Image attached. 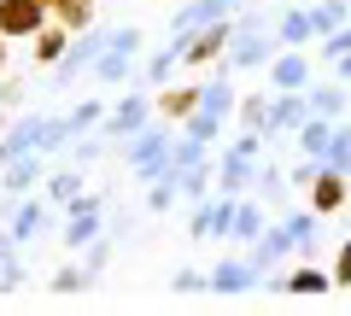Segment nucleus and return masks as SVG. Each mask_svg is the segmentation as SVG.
Listing matches in <instances>:
<instances>
[{
	"label": "nucleus",
	"mask_w": 351,
	"mask_h": 316,
	"mask_svg": "<svg viewBox=\"0 0 351 316\" xmlns=\"http://www.w3.org/2000/svg\"><path fill=\"white\" fill-rule=\"evenodd\" d=\"M299 76H304V64H299V59H281V71H276V82H281V88H293Z\"/></svg>",
	"instance_id": "obj_16"
},
{
	"label": "nucleus",
	"mask_w": 351,
	"mask_h": 316,
	"mask_svg": "<svg viewBox=\"0 0 351 316\" xmlns=\"http://www.w3.org/2000/svg\"><path fill=\"white\" fill-rule=\"evenodd\" d=\"M276 123H304V106L299 100H276Z\"/></svg>",
	"instance_id": "obj_15"
},
{
	"label": "nucleus",
	"mask_w": 351,
	"mask_h": 316,
	"mask_svg": "<svg viewBox=\"0 0 351 316\" xmlns=\"http://www.w3.org/2000/svg\"><path fill=\"white\" fill-rule=\"evenodd\" d=\"M100 47H106V29H94V36H88V41H76V53H64V59H59V82H71V76L82 71V64L94 59V53H100Z\"/></svg>",
	"instance_id": "obj_3"
},
{
	"label": "nucleus",
	"mask_w": 351,
	"mask_h": 316,
	"mask_svg": "<svg viewBox=\"0 0 351 316\" xmlns=\"http://www.w3.org/2000/svg\"><path fill=\"white\" fill-rule=\"evenodd\" d=\"M293 287H299V293H316V287H328V281L316 276V269H304V276H293Z\"/></svg>",
	"instance_id": "obj_21"
},
{
	"label": "nucleus",
	"mask_w": 351,
	"mask_h": 316,
	"mask_svg": "<svg viewBox=\"0 0 351 316\" xmlns=\"http://www.w3.org/2000/svg\"><path fill=\"white\" fill-rule=\"evenodd\" d=\"M129 158H135V170H158L164 165V135H141L129 147Z\"/></svg>",
	"instance_id": "obj_5"
},
{
	"label": "nucleus",
	"mask_w": 351,
	"mask_h": 316,
	"mask_svg": "<svg viewBox=\"0 0 351 316\" xmlns=\"http://www.w3.org/2000/svg\"><path fill=\"white\" fill-rule=\"evenodd\" d=\"M53 59H64V36L59 29H47V36L36 41V64H53Z\"/></svg>",
	"instance_id": "obj_9"
},
{
	"label": "nucleus",
	"mask_w": 351,
	"mask_h": 316,
	"mask_svg": "<svg viewBox=\"0 0 351 316\" xmlns=\"http://www.w3.org/2000/svg\"><path fill=\"white\" fill-rule=\"evenodd\" d=\"M234 0H199V6H188V12H176V29L188 36V29H199V24H211V18H223Z\"/></svg>",
	"instance_id": "obj_4"
},
{
	"label": "nucleus",
	"mask_w": 351,
	"mask_h": 316,
	"mask_svg": "<svg viewBox=\"0 0 351 316\" xmlns=\"http://www.w3.org/2000/svg\"><path fill=\"white\" fill-rule=\"evenodd\" d=\"M82 269H59V276H53V293H76V287H82Z\"/></svg>",
	"instance_id": "obj_14"
},
{
	"label": "nucleus",
	"mask_w": 351,
	"mask_h": 316,
	"mask_svg": "<svg viewBox=\"0 0 351 316\" xmlns=\"http://www.w3.org/2000/svg\"><path fill=\"white\" fill-rule=\"evenodd\" d=\"M311 106H316V112H328V117H334V112H339V106H346V100H339V88H322V94H316Z\"/></svg>",
	"instance_id": "obj_17"
},
{
	"label": "nucleus",
	"mask_w": 351,
	"mask_h": 316,
	"mask_svg": "<svg viewBox=\"0 0 351 316\" xmlns=\"http://www.w3.org/2000/svg\"><path fill=\"white\" fill-rule=\"evenodd\" d=\"M211 287H217V293H240V287H252V264H217Z\"/></svg>",
	"instance_id": "obj_6"
},
{
	"label": "nucleus",
	"mask_w": 351,
	"mask_h": 316,
	"mask_svg": "<svg viewBox=\"0 0 351 316\" xmlns=\"http://www.w3.org/2000/svg\"><path fill=\"white\" fill-rule=\"evenodd\" d=\"M41 147V117H24V123L12 129V135L0 141V170L6 165H18V158H24V152H36Z\"/></svg>",
	"instance_id": "obj_1"
},
{
	"label": "nucleus",
	"mask_w": 351,
	"mask_h": 316,
	"mask_svg": "<svg viewBox=\"0 0 351 316\" xmlns=\"http://www.w3.org/2000/svg\"><path fill=\"white\" fill-rule=\"evenodd\" d=\"M141 117H147V100H141V94H135V100H129V106H123V112H117V117H112V129H135V123H141Z\"/></svg>",
	"instance_id": "obj_11"
},
{
	"label": "nucleus",
	"mask_w": 351,
	"mask_h": 316,
	"mask_svg": "<svg viewBox=\"0 0 351 316\" xmlns=\"http://www.w3.org/2000/svg\"><path fill=\"white\" fill-rule=\"evenodd\" d=\"M304 147H311V152H328V129L311 123V129H304Z\"/></svg>",
	"instance_id": "obj_18"
},
{
	"label": "nucleus",
	"mask_w": 351,
	"mask_h": 316,
	"mask_svg": "<svg viewBox=\"0 0 351 316\" xmlns=\"http://www.w3.org/2000/svg\"><path fill=\"white\" fill-rule=\"evenodd\" d=\"M29 182H36V165H29V158H18V165H6V193H24Z\"/></svg>",
	"instance_id": "obj_8"
},
{
	"label": "nucleus",
	"mask_w": 351,
	"mask_h": 316,
	"mask_svg": "<svg viewBox=\"0 0 351 316\" xmlns=\"http://www.w3.org/2000/svg\"><path fill=\"white\" fill-rule=\"evenodd\" d=\"M263 59H269V41H258V36H252L246 47L234 53V64H263Z\"/></svg>",
	"instance_id": "obj_13"
},
{
	"label": "nucleus",
	"mask_w": 351,
	"mask_h": 316,
	"mask_svg": "<svg viewBox=\"0 0 351 316\" xmlns=\"http://www.w3.org/2000/svg\"><path fill=\"white\" fill-rule=\"evenodd\" d=\"M304 36H311V18L293 12V18H287V41H304Z\"/></svg>",
	"instance_id": "obj_20"
},
{
	"label": "nucleus",
	"mask_w": 351,
	"mask_h": 316,
	"mask_svg": "<svg viewBox=\"0 0 351 316\" xmlns=\"http://www.w3.org/2000/svg\"><path fill=\"white\" fill-rule=\"evenodd\" d=\"M41 24V0H0V36H24Z\"/></svg>",
	"instance_id": "obj_2"
},
{
	"label": "nucleus",
	"mask_w": 351,
	"mask_h": 316,
	"mask_svg": "<svg viewBox=\"0 0 351 316\" xmlns=\"http://www.w3.org/2000/svg\"><path fill=\"white\" fill-rule=\"evenodd\" d=\"M223 106H228V88H223V82H217V88H205V112H223Z\"/></svg>",
	"instance_id": "obj_19"
},
{
	"label": "nucleus",
	"mask_w": 351,
	"mask_h": 316,
	"mask_svg": "<svg viewBox=\"0 0 351 316\" xmlns=\"http://www.w3.org/2000/svg\"><path fill=\"white\" fill-rule=\"evenodd\" d=\"M41 228V205H24V211H18V223H12V234H6V241H29V234H36Z\"/></svg>",
	"instance_id": "obj_7"
},
{
	"label": "nucleus",
	"mask_w": 351,
	"mask_h": 316,
	"mask_svg": "<svg viewBox=\"0 0 351 316\" xmlns=\"http://www.w3.org/2000/svg\"><path fill=\"white\" fill-rule=\"evenodd\" d=\"M76 188H82V182H76V170H64V176H53V182H47L53 199H76Z\"/></svg>",
	"instance_id": "obj_12"
},
{
	"label": "nucleus",
	"mask_w": 351,
	"mask_h": 316,
	"mask_svg": "<svg viewBox=\"0 0 351 316\" xmlns=\"http://www.w3.org/2000/svg\"><path fill=\"white\" fill-rule=\"evenodd\" d=\"M123 71H129V53H117V47L94 64V76H100V82H112V76H123Z\"/></svg>",
	"instance_id": "obj_10"
}]
</instances>
